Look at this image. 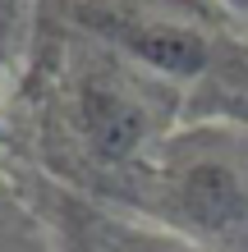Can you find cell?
I'll return each instance as SVG.
<instances>
[{"mask_svg":"<svg viewBox=\"0 0 248 252\" xmlns=\"http://www.w3.org/2000/svg\"><path fill=\"white\" fill-rule=\"evenodd\" d=\"M51 46L37 83L46 156L106 197L166 133H175L184 96L83 28Z\"/></svg>","mask_w":248,"mask_h":252,"instance_id":"1","label":"cell"},{"mask_svg":"<svg viewBox=\"0 0 248 252\" xmlns=\"http://www.w3.org/2000/svg\"><path fill=\"white\" fill-rule=\"evenodd\" d=\"M83 243L87 252H207L166 225H134V220L115 216H87Z\"/></svg>","mask_w":248,"mask_h":252,"instance_id":"4","label":"cell"},{"mask_svg":"<svg viewBox=\"0 0 248 252\" xmlns=\"http://www.w3.org/2000/svg\"><path fill=\"white\" fill-rule=\"evenodd\" d=\"M106 197L207 252H248V128L235 120L175 128Z\"/></svg>","mask_w":248,"mask_h":252,"instance_id":"2","label":"cell"},{"mask_svg":"<svg viewBox=\"0 0 248 252\" xmlns=\"http://www.w3.org/2000/svg\"><path fill=\"white\" fill-rule=\"evenodd\" d=\"M230 5H235V9H244V14H248V0H230Z\"/></svg>","mask_w":248,"mask_h":252,"instance_id":"5","label":"cell"},{"mask_svg":"<svg viewBox=\"0 0 248 252\" xmlns=\"http://www.w3.org/2000/svg\"><path fill=\"white\" fill-rule=\"evenodd\" d=\"M69 23L101 37L175 92L193 87L230 110L248 96V51L216 0H69Z\"/></svg>","mask_w":248,"mask_h":252,"instance_id":"3","label":"cell"}]
</instances>
